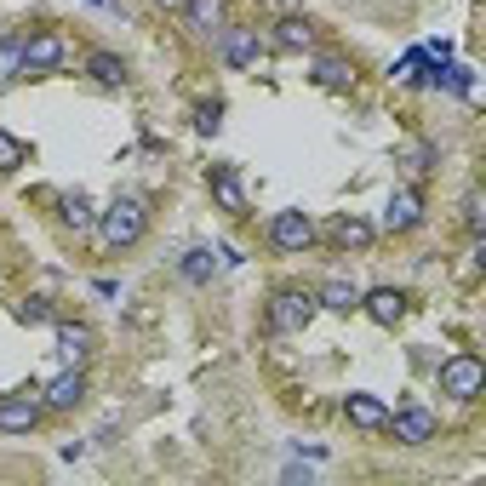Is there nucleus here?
<instances>
[{
    "label": "nucleus",
    "instance_id": "f257e3e1",
    "mask_svg": "<svg viewBox=\"0 0 486 486\" xmlns=\"http://www.w3.org/2000/svg\"><path fill=\"white\" fill-rule=\"evenodd\" d=\"M98 234H103L109 252H127V246L144 241V234H149V207H144V195H120L115 207L98 217Z\"/></svg>",
    "mask_w": 486,
    "mask_h": 486
},
{
    "label": "nucleus",
    "instance_id": "f03ea898",
    "mask_svg": "<svg viewBox=\"0 0 486 486\" xmlns=\"http://www.w3.org/2000/svg\"><path fill=\"white\" fill-rule=\"evenodd\" d=\"M315 292H275L270 297V332H280V338H292V332H304L309 321H315Z\"/></svg>",
    "mask_w": 486,
    "mask_h": 486
},
{
    "label": "nucleus",
    "instance_id": "7ed1b4c3",
    "mask_svg": "<svg viewBox=\"0 0 486 486\" xmlns=\"http://www.w3.org/2000/svg\"><path fill=\"white\" fill-rule=\"evenodd\" d=\"M481 384H486L481 355H452V360H441V395H452V401H475Z\"/></svg>",
    "mask_w": 486,
    "mask_h": 486
},
{
    "label": "nucleus",
    "instance_id": "20e7f679",
    "mask_svg": "<svg viewBox=\"0 0 486 486\" xmlns=\"http://www.w3.org/2000/svg\"><path fill=\"white\" fill-rule=\"evenodd\" d=\"M64 64H69V40L57 35V29L23 40V75H52V69H64Z\"/></svg>",
    "mask_w": 486,
    "mask_h": 486
},
{
    "label": "nucleus",
    "instance_id": "39448f33",
    "mask_svg": "<svg viewBox=\"0 0 486 486\" xmlns=\"http://www.w3.org/2000/svg\"><path fill=\"white\" fill-rule=\"evenodd\" d=\"M270 246H275V252H309V246H315V224H309V212H275L270 217Z\"/></svg>",
    "mask_w": 486,
    "mask_h": 486
},
{
    "label": "nucleus",
    "instance_id": "423d86ee",
    "mask_svg": "<svg viewBox=\"0 0 486 486\" xmlns=\"http://www.w3.org/2000/svg\"><path fill=\"white\" fill-rule=\"evenodd\" d=\"M40 395H0V435H35V423H40Z\"/></svg>",
    "mask_w": 486,
    "mask_h": 486
},
{
    "label": "nucleus",
    "instance_id": "0eeeda50",
    "mask_svg": "<svg viewBox=\"0 0 486 486\" xmlns=\"http://www.w3.org/2000/svg\"><path fill=\"white\" fill-rule=\"evenodd\" d=\"M389 429H395L401 446H423L435 441V412L429 406H401V412H389Z\"/></svg>",
    "mask_w": 486,
    "mask_h": 486
},
{
    "label": "nucleus",
    "instance_id": "6e6552de",
    "mask_svg": "<svg viewBox=\"0 0 486 486\" xmlns=\"http://www.w3.org/2000/svg\"><path fill=\"white\" fill-rule=\"evenodd\" d=\"M81 401H86V372L81 367L64 372V378H52V384H46V395H40L46 412H75Z\"/></svg>",
    "mask_w": 486,
    "mask_h": 486
},
{
    "label": "nucleus",
    "instance_id": "1a4fd4ad",
    "mask_svg": "<svg viewBox=\"0 0 486 486\" xmlns=\"http://www.w3.org/2000/svg\"><path fill=\"white\" fill-rule=\"evenodd\" d=\"M423 224V195L418 190H395L389 195V207H384V229L389 234H406V229H418Z\"/></svg>",
    "mask_w": 486,
    "mask_h": 486
},
{
    "label": "nucleus",
    "instance_id": "9d476101",
    "mask_svg": "<svg viewBox=\"0 0 486 486\" xmlns=\"http://www.w3.org/2000/svg\"><path fill=\"white\" fill-rule=\"evenodd\" d=\"M52 332H57V355H64L69 367H81L92 355V343H98V332H92L86 321H52Z\"/></svg>",
    "mask_w": 486,
    "mask_h": 486
},
{
    "label": "nucleus",
    "instance_id": "9b49d317",
    "mask_svg": "<svg viewBox=\"0 0 486 486\" xmlns=\"http://www.w3.org/2000/svg\"><path fill=\"white\" fill-rule=\"evenodd\" d=\"M183 18H190L195 35H224V29H229V6H224V0H183Z\"/></svg>",
    "mask_w": 486,
    "mask_h": 486
},
{
    "label": "nucleus",
    "instance_id": "f8f14e48",
    "mask_svg": "<svg viewBox=\"0 0 486 486\" xmlns=\"http://www.w3.org/2000/svg\"><path fill=\"white\" fill-rule=\"evenodd\" d=\"M207 183H212V200L224 207L229 217H241L246 212V190H241V178H234V166H212L207 172Z\"/></svg>",
    "mask_w": 486,
    "mask_h": 486
},
{
    "label": "nucleus",
    "instance_id": "ddd939ff",
    "mask_svg": "<svg viewBox=\"0 0 486 486\" xmlns=\"http://www.w3.org/2000/svg\"><path fill=\"white\" fill-rule=\"evenodd\" d=\"M258 52H263L258 29H224V64H229V69H252Z\"/></svg>",
    "mask_w": 486,
    "mask_h": 486
},
{
    "label": "nucleus",
    "instance_id": "4468645a",
    "mask_svg": "<svg viewBox=\"0 0 486 486\" xmlns=\"http://www.w3.org/2000/svg\"><path fill=\"white\" fill-rule=\"evenodd\" d=\"M360 309H367L378 326H395V321L406 315V292H395V287H372L367 297H360Z\"/></svg>",
    "mask_w": 486,
    "mask_h": 486
},
{
    "label": "nucleus",
    "instance_id": "2eb2a0df",
    "mask_svg": "<svg viewBox=\"0 0 486 486\" xmlns=\"http://www.w3.org/2000/svg\"><path fill=\"white\" fill-rule=\"evenodd\" d=\"M343 418L355 429H389V406L378 395H343Z\"/></svg>",
    "mask_w": 486,
    "mask_h": 486
},
{
    "label": "nucleus",
    "instance_id": "dca6fc26",
    "mask_svg": "<svg viewBox=\"0 0 486 486\" xmlns=\"http://www.w3.org/2000/svg\"><path fill=\"white\" fill-rule=\"evenodd\" d=\"M372 234H378V229H372L367 217H355V212H338V217H332V241L343 246V252H367Z\"/></svg>",
    "mask_w": 486,
    "mask_h": 486
},
{
    "label": "nucleus",
    "instance_id": "f3484780",
    "mask_svg": "<svg viewBox=\"0 0 486 486\" xmlns=\"http://www.w3.org/2000/svg\"><path fill=\"white\" fill-rule=\"evenodd\" d=\"M315 46V23L309 18H280L275 23V52H309Z\"/></svg>",
    "mask_w": 486,
    "mask_h": 486
},
{
    "label": "nucleus",
    "instance_id": "a211bd4d",
    "mask_svg": "<svg viewBox=\"0 0 486 486\" xmlns=\"http://www.w3.org/2000/svg\"><path fill=\"white\" fill-rule=\"evenodd\" d=\"M315 86H326V92H349L355 86V64L349 57H315Z\"/></svg>",
    "mask_w": 486,
    "mask_h": 486
},
{
    "label": "nucleus",
    "instance_id": "6ab92c4d",
    "mask_svg": "<svg viewBox=\"0 0 486 486\" xmlns=\"http://www.w3.org/2000/svg\"><path fill=\"white\" fill-rule=\"evenodd\" d=\"M178 275L190 280V287H207V280L217 275V258H212V246H190V252L178 258Z\"/></svg>",
    "mask_w": 486,
    "mask_h": 486
},
{
    "label": "nucleus",
    "instance_id": "aec40b11",
    "mask_svg": "<svg viewBox=\"0 0 486 486\" xmlns=\"http://www.w3.org/2000/svg\"><path fill=\"white\" fill-rule=\"evenodd\" d=\"M86 75H92L98 86H127V64H120L115 52H92V57H86Z\"/></svg>",
    "mask_w": 486,
    "mask_h": 486
},
{
    "label": "nucleus",
    "instance_id": "412c9836",
    "mask_svg": "<svg viewBox=\"0 0 486 486\" xmlns=\"http://www.w3.org/2000/svg\"><path fill=\"white\" fill-rule=\"evenodd\" d=\"M321 309H338V315H349V309H360V292L349 287V280H326V287L315 292Z\"/></svg>",
    "mask_w": 486,
    "mask_h": 486
},
{
    "label": "nucleus",
    "instance_id": "4be33fe9",
    "mask_svg": "<svg viewBox=\"0 0 486 486\" xmlns=\"http://www.w3.org/2000/svg\"><path fill=\"white\" fill-rule=\"evenodd\" d=\"M23 75V35H6L0 40V86H12Z\"/></svg>",
    "mask_w": 486,
    "mask_h": 486
},
{
    "label": "nucleus",
    "instance_id": "5701e85b",
    "mask_svg": "<svg viewBox=\"0 0 486 486\" xmlns=\"http://www.w3.org/2000/svg\"><path fill=\"white\" fill-rule=\"evenodd\" d=\"M12 315H18L23 326H46V321H57V315H52V297H18V304H12Z\"/></svg>",
    "mask_w": 486,
    "mask_h": 486
},
{
    "label": "nucleus",
    "instance_id": "b1692460",
    "mask_svg": "<svg viewBox=\"0 0 486 486\" xmlns=\"http://www.w3.org/2000/svg\"><path fill=\"white\" fill-rule=\"evenodd\" d=\"M64 224H69L75 234H81V229L92 224V200H86L81 190H75V195H64Z\"/></svg>",
    "mask_w": 486,
    "mask_h": 486
},
{
    "label": "nucleus",
    "instance_id": "393cba45",
    "mask_svg": "<svg viewBox=\"0 0 486 486\" xmlns=\"http://www.w3.org/2000/svg\"><path fill=\"white\" fill-rule=\"evenodd\" d=\"M23 161H29V144L12 137V132H0V172H18Z\"/></svg>",
    "mask_w": 486,
    "mask_h": 486
},
{
    "label": "nucleus",
    "instance_id": "a878e982",
    "mask_svg": "<svg viewBox=\"0 0 486 486\" xmlns=\"http://www.w3.org/2000/svg\"><path fill=\"white\" fill-rule=\"evenodd\" d=\"M217 127H224V103L212 98V103H200V109H195V132H200V137H212Z\"/></svg>",
    "mask_w": 486,
    "mask_h": 486
},
{
    "label": "nucleus",
    "instance_id": "bb28decb",
    "mask_svg": "<svg viewBox=\"0 0 486 486\" xmlns=\"http://www.w3.org/2000/svg\"><path fill=\"white\" fill-rule=\"evenodd\" d=\"M406 172H435V149H429V144H418L412 155H406Z\"/></svg>",
    "mask_w": 486,
    "mask_h": 486
},
{
    "label": "nucleus",
    "instance_id": "cd10ccee",
    "mask_svg": "<svg viewBox=\"0 0 486 486\" xmlns=\"http://www.w3.org/2000/svg\"><path fill=\"white\" fill-rule=\"evenodd\" d=\"M464 224H469V234H481V224H486V217H481V195L464 200Z\"/></svg>",
    "mask_w": 486,
    "mask_h": 486
},
{
    "label": "nucleus",
    "instance_id": "c85d7f7f",
    "mask_svg": "<svg viewBox=\"0 0 486 486\" xmlns=\"http://www.w3.org/2000/svg\"><path fill=\"white\" fill-rule=\"evenodd\" d=\"M155 6H161V12H183V0H155Z\"/></svg>",
    "mask_w": 486,
    "mask_h": 486
}]
</instances>
